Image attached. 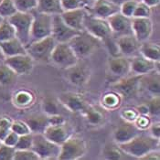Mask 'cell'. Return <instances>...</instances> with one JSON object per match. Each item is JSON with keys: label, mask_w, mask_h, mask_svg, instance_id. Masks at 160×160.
<instances>
[{"label": "cell", "mask_w": 160, "mask_h": 160, "mask_svg": "<svg viewBox=\"0 0 160 160\" xmlns=\"http://www.w3.org/2000/svg\"><path fill=\"white\" fill-rule=\"evenodd\" d=\"M18 137L19 136L18 134H16L15 132L13 131H10L9 134L7 136V137L5 138V140L3 141V144L8 146V147H12V148H15L17 143H18Z\"/></svg>", "instance_id": "c3c4849f"}, {"label": "cell", "mask_w": 160, "mask_h": 160, "mask_svg": "<svg viewBox=\"0 0 160 160\" xmlns=\"http://www.w3.org/2000/svg\"><path fill=\"white\" fill-rule=\"evenodd\" d=\"M135 1H136V2H141L142 0H135Z\"/></svg>", "instance_id": "91938a15"}, {"label": "cell", "mask_w": 160, "mask_h": 160, "mask_svg": "<svg viewBox=\"0 0 160 160\" xmlns=\"http://www.w3.org/2000/svg\"><path fill=\"white\" fill-rule=\"evenodd\" d=\"M18 12L30 13L37 8V0H12Z\"/></svg>", "instance_id": "d590c367"}, {"label": "cell", "mask_w": 160, "mask_h": 160, "mask_svg": "<svg viewBox=\"0 0 160 160\" xmlns=\"http://www.w3.org/2000/svg\"><path fill=\"white\" fill-rule=\"evenodd\" d=\"M15 152V148L8 147L2 143L0 146V160H14Z\"/></svg>", "instance_id": "f6af8a7d"}, {"label": "cell", "mask_w": 160, "mask_h": 160, "mask_svg": "<svg viewBox=\"0 0 160 160\" xmlns=\"http://www.w3.org/2000/svg\"><path fill=\"white\" fill-rule=\"evenodd\" d=\"M77 31L66 24L61 17V14L52 16V31L51 37L57 43H66L69 42L74 36L79 34Z\"/></svg>", "instance_id": "7c38bea8"}, {"label": "cell", "mask_w": 160, "mask_h": 160, "mask_svg": "<svg viewBox=\"0 0 160 160\" xmlns=\"http://www.w3.org/2000/svg\"><path fill=\"white\" fill-rule=\"evenodd\" d=\"M66 79L72 85L79 87L85 86L91 79V71L85 63L79 62L72 67L65 69Z\"/></svg>", "instance_id": "8fae6325"}, {"label": "cell", "mask_w": 160, "mask_h": 160, "mask_svg": "<svg viewBox=\"0 0 160 160\" xmlns=\"http://www.w3.org/2000/svg\"><path fill=\"white\" fill-rule=\"evenodd\" d=\"M156 72V71H155ZM155 72L144 75L141 79V88H144L152 96H159L160 78L158 72Z\"/></svg>", "instance_id": "484cf974"}, {"label": "cell", "mask_w": 160, "mask_h": 160, "mask_svg": "<svg viewBox=\"0 0 160 160\" xmlns=\"http://www.w3.org/2000/svg\"><path fill=\"white\" fill-rule=\"evenodd\" d=\"M58 100L67 111L72 112H82L88 106V103L83 96L77 92H62Z\"/></svg>", "instance_id": "2e32d148"}, {"label": "cell", "mask_w": 160, "mask_h": 160, "mask_svg": "<svg viewBox=\"0 0 160 160\" xmlns=\"http://www.w3.org/2000/svg\"><path fill=\"white\" fill-rule=\"evenodd\" d=\"M136 112L140 115H148V107L147 103H142L136 108Z\"/></svg>", "instance_id": "db71d44e"}, {"label": "cell", "mask_w": 160, "mask_h": 160, "mask_svg": "<svg viewBox=\"0 0 160 160\" xmlns=\"http://www.w3.org/2000/svg\"><path fill=\"white\" fill-rule=\"evenodd\" d=\"M31 149L37 154L39 159H58L61 146L49 140L43 134H33Z\"/></svg>", "instance_id": "52a82bcc"}, {"label": "cell", "mask_w": 160, "mask_h": 160, "mask_svg": "<svg viewBox=\"0 0 160 160\" xmlns=\"http://www.w3.org/2000/svg\"><path fill=\"white\" fill-rule=\"evenodd\" d=\"M92 3V15L101 18L107 19L120 11V5L112 0H95Z\"/></svg>", "instance_id": "ffe728a7"}, {"label": "cell", "mask_w": 160, "mask_h": 160, "mask_svg": "<svg viewBox=\"0 0 160 160\" xmlns=\"http://www.w3.org/2000/svg\"><path fill=\"white\" fill-rule=\"evenodd\" d=\"M134 123L136 124V126L140 130V131H146L148 130L151 120H150V116L149 115H138L136 117V119L134 121Z\"/></svg>", "instance_id": "bcb514c9"}, {"label": "cell", "mask_w": 160, "mask_h": 160, "mask_svg": "<svg viewBox=\"0 0 160 160\" xmlns=\"http://www.w3.org/2000/svg\"><path fill=\"white\" fill-rule=\"evenodd\" d=\"M1 144H2V142H0V146H1Z\"/></svg>", "instance_id": "6125c7cd"}, {"label": "cell", "mask_w": 160, "mask_h": 160, "mask_svg": "<svg viewBox=\"0 0 160 160\" xmlns=\"http://www.w3.org/2000/svg\"><path fill=\"white\" fill-rule=\"evenodd\" d=\"M142 2L145 3L150 8H153L159 5L160 0H142Z\"/></svg>", "instance_id": "11a10c76"}, {"label": "cell", "mask_w": 160, "mask_h": 160, "mask_svg": "<svg viewBox=\"0 0 160 160\" xmlns=\"http://www.w3.org/2000/svg\"><path fill=\"white\" fill-rule=\"evenodd\" d=\"M152 13V8H150L145 3L138 2L134 13L133 18H150Z\"/></svg>", "instance_id": "ee69618b"}, {"label": "cell", "mask_w": 160, "mask_h": 160, "mask_svg": "<svg viewBox=\"0 0 160 160\" xmlns=\"http://www.w3.org/2000/svg\"><path fill=\"white\" fill-rule=\"evenodd\" d=\"M159 140L160 139L154 138L149 135L142 134L141 132L130 141L118 146L127 156L141 159L148 152L159 149Z\"/></svg>", "instance_id": "6da1fadb"}, {"label": "cell", "mask_w": 160, "mask_h": 160, "mask_svg": "<svg viewBox=\"0 0 160 160\" xmlns=\"http://www.w3.org/2000/svg\"><path fill=\"white\" fill-rule=\"evenodd\" d=\"M33 144V134H27L23 136H19L18 143L15 147L16 150H24V149H31Z\"/></svg>", "instance_id": "ab89813d"}, {"label": "cell", "mask_w": 160, "mask_h": 160, "mask_svg": "<svg viewBox=\"0 0 160 160\" xmlns=\"http://www.w3.org/2000/svg\"><path fill=\"white\" fill-rule=\"evenodd\" d=\"M139 54L143 57L154 62L158 63L160 62V48L156 43L150 41H144L141 42Z\"/></svg>", "instance_id": "f1b7e54d"}, {"label": "cell", "mask_w": 160, "mask_h": 160, "mask_svg": "<svg viewBox=\"0 0 160 160\" xmlns=\"http://www.w3.org/2000/svg\"><path fill=\"white\" fill-rule=\"evenodd\" d=\"M56 44V40L51 36L44 38L26 46L27 53L33 59L34 62L42 63L49 62H50V57Z\"/></svg>", "instance_id": "3957f363"}, {"label": "cell", "mask_w": 160, "mask_h": 160, "mask_svg": "<svg viewBox=\"0 0 160 160\" xmlns=\"http://www.w3.org/2000/svg\"><path fill=\"white\" fill-rule=\"evenodd\" d=\"M36 10L49 15H58L63 12L61 0H37Z\"/></svg>", "instance_id": "f546056e"}, {"label": "cell", "mask_w": 160, "mask_h": 160, "mask_svg": "<svg viewBox=\"0 0 160 160\" xmlns=\"http://www.w3.org/2000/svg\"><path fill=\"white\" fill-rule=\"evenodd\" d=\"M116 44L120 55L132 58L139 54L141 42L133 34L116 38Z\"/></svg>", "instance_id": "ac0fdd59"}, {"label": "cell", "mask_w": 160, "mask_h": 160, "mask_svg": "<svg viewBox=\"0 0 160 160\" xmlns=\"http://www.w3.org/2000/svg\"><path fill=\"white\" fill-rule=\"evenodd\" d=\"M142 131H140L136 124L130 122H124L122 124H120L113 132V140L115 144L122 145L131 139H133L135 136L138 134H140Z\"/></svg>", "instance_id": "44dd1931"}, {"label": "cell", "mask_w": 160, "mask_h": 160, "mask_svg": "<svg viewBox=\"0 0 160 160\" xmlns=\"http://www.w3.org/2000/svg\"><path fill=\"white\" fill-rule=\"evenodd\" d=\"M87 152L85 140L80 136H72L61 145L58 157L60 160H76L82 158Z\"/></svg>", "instance_id": "5b68a950"}, {"label": "cell", "mask_w": 160, "mask_h": 160, "mask_svg": "<svg viewBox=\"0 0 160 160\" xmlns=\"http://www.w3.org/2000/svg\"><path fill=\"white\" fill-rule=\"evenodd\" d=\"M14 160H39V158L32 149H24L16 150Z\"/></svg>", "instance_id": "60d3db41"}, {"label": "cell", "mask_w": 160, "mask_h": 160, "mask_svg": "<svg viewBox=\"0 0 160 160\" xmlns=\"http://www.w3.org/2000/svg\"><path fill=\"white\" fill-rule=\"evenodd\" d=\"M138 115L139 114L136 112V109H132V108H126V109H123V111L121 112V117L125 122L134 123V121L136 120Z\"/></svg>", "instance_id": "7dc6e473"}, {"label": "cell", "mask_w": 160, "mask_h": 160, "mask_svg": "<svg viewBox=\"0 0 160 160\" xmlns=\"http://www.w3.org/2000/svg\"><path fill=\"white\" fill-rule=\"evenodd\" d=\"M8 20L11 23L16 30V37L25 46H28L30 40V30L33 20L32 12H17L10 18H8Z\"/></svg>", "instance_id": "8992f818"}, {"label": "cell", "mask_w": 160, "mask_h": 160, "mask_svg": "<svg viewBox=\"0 0 160 160\" xmlns=\"http://www.w3.org/2000/svg\"><path fill=\"white\" fill-rule=\"evenodd\" d=\"M18 74L12 69L8 66L5 62L0 63V85L1 86H10L17 81Z\"/></svg>", "instance_id": "1f68e13d"}, {"label": "cell", "mask_w": 160, "mask_h": 160, "mask_svg": "<svg viewBox=\"0 0 160 160\" xmlns=\"http://www.w3.org/2000/svg\"><path fill=\"white\" fill-rule=\"evenodd\" d=\"M28 123L32 134H43L45 129L49 126V116L42 112L32 113L24 120Z\"/></svg>", "instance_id": "cb8c5ba5"}, {"label": "cell", "mask_w": 160, "mask_h": 160, "mask_svg": "<svg viewBox=\"0 0 160 160\" xmlns=\"http://www.w3.org/2000/svg\"><path fill=\"white\" fill-rule=\"evenodd\" d=\"M11 131L15 132L18 136H23L27 134H30L31 131L28 125V123L22 120H16L13 121L11 124Z\"/></svg>", "instance_id": "b9f144b4"}, {"label": "cell", "mask_w": 160, "mask_h": 160, "mask_svg": "<svg viewBox=\"0 0 160 160\" xmlns=\"http://www.w3.org/2000/svg\"><path fill=\"white\" fill-rule=\"evenodd\" d=\"M3 20H4V18H1V17H0V24H1V23H2V22H3Z\"/></svg>", "instance_id": "680465c9"}, {"label": "cell", "mask_w": 160, "mask_h": 160, "mask_svg": "<svg viewBox=\"0 0 160 160\" xmlns=\"http://www.w3.org/2000/svg\"><path fill=\"white\" fill-rule=\"evenodd\" d=\"M148 135L151 136L154 138L160 139V123H151L149 127L148 128Z\"/></svg>", "instance_id": "681fc988"}, {"label": "cell", "mask_w": 160, "mask_h": 160, "mask_svg": "<svg viewBox=\"0 0 160 160\" xmlns=\"http://www.w3.org/2000/svg\"><path fill=\"white\" fill-rule=\"evenodd\" d=\"M74 129L69 122H64L60 124H49L45 129L43 135L49 140L57 145H62L67 139L73 136Z\"/></svg>", "instance_id": "4fadbf2b"}, {"label": "cell", "mask_w": 160, "mask_h": 160, "mask_svg": "<svg viewBox=\"0 0 160 160\" xmlns=\"http://www.w3.org/2000/svg\"><path fill=\"white\" fill-rule=\"evenodd\" d=\"M154 30V24L150 18H132L133 35L140 41H148Z\"/></svg>", "instance_id": "e0dca14e"}, {"label": "cell", "mask_w": 160, "mask_h": 160, "mask_svg": "<svg viewBox=\"0 0 160 160\" xmlns=\"http://www.w3.org/2000/svg\"><path fill=\"white\" fill-rule=\"evenodd\" d=\"M86 14L87 11L84 8H78V9H73V10L63 11L61 14V17L63 19V21L69 27L81 32L84 30L83 21H84V18Z\"/></svg>", "instance_id": "7402d4cb"}, {"label": "cell", "mask_w": 160, "mask_h": 160, "mask_svg": "<svg viewBox=\"0 0 160 160\" xmlns=\"http://www.w3.org/2000/svg\"><path fill=\"white\" fill-rule=\"evenodd\" d=\"M122 102V96L115 91H111L104 93L102 97V104L103 109L114 110L120 106Z\"/></svg>", "instance_id": "d6a6232c"}, {"label": "cell", "mask_w": 160, "mask_h": 160, "mask_svg": "<svg viewBox=\"0 0 160 160\" xmlns=\"http://www.w3.org/2000/svg\"><path fill=\"white\" fill-rule=\"evenodd\" d=\"M148 107L149 116H158L160 113V98L159 96H152L147 102Z\"/></svg>", "instance_id": "7bdbcfd3"}, {"label": "cell", "mask_w": 160, "mask_h": 160, "mask_svg": "<svg viewBox=\"0 0 160 160\" xmlns=\"http://www.w3.org/2000/svg\"><path fill=\"white\" fill-rule=\"evenodd\" d=\"M68 43L72 48L79 60L90 57L96 50H98L102 44L101 39L92 36L86 30L81 31Z\"/></svg>", "instance_id": "7a4b0ae2"}, {"label": "cell", "mask_w": 160, "mask_h": 160, "mask_svg": "<svg viewBox=\"0 0 160 160\" xmlns=\"http://www.w3.org/2000/svg\"><path fill=\"white\" fill-rule=\"evenodd\" d=\"M67 120L62 114H56V115H50L49 116V124H60V123H64Z\"/></svg>", "instance_id": "f5cc1de1"}, {"label": "cell", "mask_w": 160, "mask_h": 160, "mask_svg": "<svg viewBox=\"0 0 160 160\" xmlns=\"http://www.w3.org/2000/svg\"><path fill=\"white\" fill-rule=\"evenodd\" d=\"M18 12L12 0H2L0 2V17L4 19H8Z\"/></svg>", "instance_id": "8d00e7d4"}, {"label": "cell", "mask_w": 160, "mask_h": 160, "mask_svg": "<svg viewBox=\"0 0 160 160\" xmlns=\"http://www.w3.org/2000/svg\"><path fill=\"white\" fill-rule=\"evenodd\" d=\"M137 3L135 0H125L120 5V11L119 12L123 14V16L127 17V18H133L134 13L136 10Z\"/></svg>", "instance_id": "f35d334b"}, {"label": "cell", "mask_w": 160, "mask_h": 160, "mask_svg": "<svg viewBox=\"0 0 160 160\" xmlns=\"http://www.w3.org/2000/svg\"><path fill=\"white\" fill-rule=\"evenodd\" d=\"M16 37V30L8 19H4L0 24V42Z\"/></svg>", "instance_id": "e575fe53"}, {"label": "cell", "mask_w": 160, "mask_h": 160, "mask_svg": "<svg viewBox=\"0 0 160 160\" xmlns=\"http://www.w3.org/2000/svg\"><path fill=\"white\" fill-rule=\"evenodd\" d=\"M4 62L9 66L18 76L31 72L34 67V61L28 53L5 58Z\"/></svg>", "instance_id": "5bb4252c"}, {"label": "cell", "mask_w": 160, "mask_h": 160, "mask_svg": "<svg viewBox=\"0 0 160 160\" xmlns=\"http://www.w3.org/2000/svg\"><path fill=\"white\" fill-rule=\"evenodd\" d=\"M88 0H61L62 11L84 8L88 4Z\"/></svg>", "instance_id": "74e56055"}, {"label": "cell", "mask_w": 160, "mask_h": 160, "mask_svg": "<svg viewBox=\"0 0 160 160\" xmlns=\"http://www.w3.org/2000/svg\"><path fill=\"white\" fill-rule=\"evenodd\" d=\"M33 20L30 30L29 43L36 40L51 36L52 31V16L49 14L38 12L37 10L32 11Z\"/></svg>", "instance_id": "277c9868"}, {"label": "cell", "mask_w": 160, "mask_h": 160, "mask_svg": "<svg viewBox=\"0 0 160 160\" xmlns=\"http://www.w3.org/2000/svg\"><path fill=\"white\" fill-rule=\"evenodd\" d=\"M82 112L87 123L92 126L101 125L105 121V112L103 109L88 104V106Z\"/></svg>", "instance_id": "83f0119b"}, {"label": "cell", "mask_w": 160, "mask_h": 160, "mask_svg": "<svg viewBox=\"0 0 160 160\" xmlns=\"http://www.w3.org/2000/svg\"><path fill=\"white\" fill-rule=\"evenodd\" d=\"M141 159L145 160H159L160 159V151L159 149L152 150L148 152L147 155H145Z\"/></svg>", "instance_id": "f907efd6"}, {"label": "cell", "mask_w": 160, "mask_h": 160, "mask_svg": "<svg viewBox=\"0 0 160 160\" xmlns=\"http://www.w3.org/2000/svg\"><path fill=\"white\" fill-rule=\"evenodd\" d=\"M108 70L115 77L122 78L131 73L130 58L123 55L112 56L108 61Z\"/></svg>", "instance_id": "d6986e66"}, {"label": "cell", "mask_w": 160, "mask_h": 160, "mask_svg": "<svg viewBox=\"0 0 160 160\" xmlns=\"http://www.w3.org/2000/svg\"><path fill=\"white\" fill-rule=\"evenodd\" d=\"M50 62H53V64L56 66L65 70L79 62V58L68 42L57 43L52 51Z\"/></svg>", "instance_id": "9c48e42d"}, {"label": "cell", "mask_w": 160, "mask_h": 160, "mask_svg": "<svg viewBox=\"0 0 160 160\" xmlns=\"http://www.w3.org/2000/svg\"><path fill=\"white\" fill-rule=\"evenodd\" d=\"M131 61V73L135 75H147L156 71L157 62H152L140 54L130 58Z\"/></svg>", "instance_id": "603a6c76"}, {"label": "cell", "mask_w": 160, "mask_h": 160, "mask_svg": "<svg viewBox=\"0 0 160 160\" xmlns=\"http://www.w3.org/2000/svg\"><path fill=\"white\" fill-rule=\"evenodd\" d=\"M88 1H91V2H94L95 0H88Z\"/></svg>", "instance_id": "94428289"}, {"label": "cell", "mask_w": 160, "mask_h": 160, "mask_svg": "<svg viewBox=\"0 0 160 160\" xmlns=\"http://www.w3.org/2000/svg\"><path fill=\"white\" fill-rule=\"evenodd\" d=\"M35 100L36 96L33 92L27 89H20L14 93L12 102L14 105L18 108H27L31 106Z\"/></svg>", "instance_id": "4316f807"}, {"label": "cell", "mask_w": 160, "mask_h": 160, "mask_svg": "<svg viewBox=\"0 0 160 160\" xmlns=\"http://www.w3.org/2000/svg\"><path fill=\"white\" fill-rule=\"evenodd\" d=\"M2 60L4 61V60H5V57H4V55L2 54V52H1V50H0V62H1Z\"/></svg>", "instance_id": "6f0895ef"}, {"label": "cell", "mask_w": 160, "mask_h": 160, "mask_svg": "<svg viewBox=\"0 0 160 160\" xmlns=\"http://www.w3.org/2000/svg\"><path fill=\"white\" fill-rule=\"evenodd\" d=\"M124 156H127V155L123 152L117 144H115V145H113V144L106 145L103 148V150H102V157L105 159H122V158H123Z\"/></svg>", "instance_id": "836d02e7"}, {"label": "cell", "mask_w": 160, "mask_h": 160, "mask_svg": "<svg viewBox=\"0 0 160 160\" xmlns=\"http://www.w3.org/2000/svg\"><path fill=\"white\" fill-rule=\"evenodd\" d=\"M0 50L5 58L27 53L26 46L17 37L0 42Z\"/></svg>", "instance_id": "d4e9b609"}, {"label": "cell", "mask_w": 160, "mask_h": 160, "mask_svg": "<svg viewBox=\"0 0 160 160\" xmlns=\"http://www.w3.org/2000/svg\"><path fill=\"white\" fill-rule=\"evenodd\" d=\"M107 21L111 28L112 36L120 37L123 35L133 34L132 32V18L123 16L120 12L109 17Z\"/></svg>", "instance_id": "9a60e30c"}, {"label": "cell", "mask_w": 160, "mask_h": 160, "mask_svg": "<svg viewBox=\"0 0 160 160\" xmlns=\"http://www.w3.org/2000/svg\"><path fill=\"white\" fill-rule=\"evenodd\" d=\"M142 75H135L133 76H124L120 78L117 82H115L112 86L113 91L117 92L122 98H130L136 94V92L141 89V79Z\"/></svg>", "instance_id": "30bf717a"}, {"label": "cell", "mask_w": 160, "mask_h": 160, "mask_svg": "<svg viewBox=\"0 0 160 160\" xmlns=\"http://www.w3.org/2000/svg\"><path fill=\"white\" fill-rule=\"evenodd\" d=\"M1 1H2V0H0V2H1Z\"/></svg>", "instance_id": "be15d7a7"}, {"label": "cell", "mask_w": 160, "mask_h": 160, "mask_svg": "<svg viewBox=\"0 0 160 160\" xmlns=\"http://www.w3.org/2000/svg\"><path fill=\"white\" fill-rule=\"evenodd\" d=\"M84 30L92 34V36L96 37L103 42L104 40L108 39L109 38L112 37L111 28L107 19L101 18L98 17L86 14L83 21Z\"/></svg>", "instance_id": "ba28073f"}, {"label": "cell", "mask_w": 160, "mask_h": 160, "mask_svg": "<svg viewBox=\"0 0 160 160\" xmlns=\"http://www.w3.org/2000/svg\"><path fill=\"white\" fill-rule=\"evenodd\" d=\"M11 131V129H8V128H2L0 127V142L3 143V141L5 140V138L9 134V132Z\"/></svg>", "instance_id": "9f6ffc18"}, {"label": "cell", "mask_w": 160, "mask_h": 160, "mask_svg": "<svg viewBox=\"0 0 160 160\" xmlns=\"http://www.w3.org/2000/svg\"><path fill=\"white\" fill-rule=\"evenodd\" d=\"M13 120L7 115H1L0 116V127L2 128H8L11 129V124H12Z\"/></svg>", "instance_id": "816d5d0a"}, {"label": "cell", "mask_w": 160, "mask_h": 160, "mask_svg": "<svg viewBox=\"0 0 160 160\" xmlns=\"http://www.w3.org/2000/svg\"><path fill=\"white\" fill-rule=\"evenodd\" d=\"M62 104L60 102L59 100L52 97H46L43 99L41 103V109L44 113H46L48 116L50 115H56V114H62ZM65 109V108H64Z\"/></svg>", "instance_id": "4dcf8cb0"}]
</instances>
